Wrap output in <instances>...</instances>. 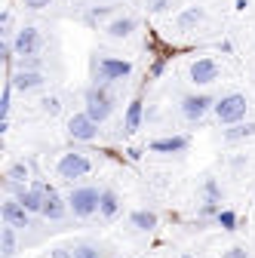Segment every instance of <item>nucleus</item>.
I'll list each match as a JSON object with an SVG mask.
<instances>
[{"instance_id": "393cba45", "label": "nucleus", "mask_w": 255, "mask_h": 258, "mask_svg": "<svg viewBox=\"0 0 255 258\" xmlns=\"http://www.w3.org/2000/svg\"><path fill=\"white\" fill-rule=\"evenodd\" d=\"M10 108H13V83L7 80L4 95H0V117H4V120H10Z\"/></svg>"}, {"instance_id": "1a4fd4ad", "label": "nucleus", "mask_w": 255, "mask_h": 258, "mask_svg": "<svg viewBox=\"0 0 255 258\" xmlns=\"http://www.w3.org/2000/svg\"><path fill=\"white\" fill-rule=\"evenodd\" d=\"M46 194H49V184L46 181H34V184H31V187H19L16 190V200L31 212V215H40L43 212V200H46Z\"/></svg>"}, {"instance_id": "a211bd4d", "label": "nucleus", "mask_w": 255, "mask_h": 258, "mask_svg": "<svg viewBox=\"0 0 255 258\" xmlns=\"http://www.w3.org/2000/svg\"><path fill=\"white\" fill-rule=\"evenodd\" d=\"M19 252V231L13 224H4L0 228V258H16Z\"/></svg>"}, {"instance_id": "4be33fe9", "label": "nucleus", "mask_w": 255, "mask_h": 258, "mask_svg": "<svg viewBox=\"0 0 255 258\" xmlns=\"http://www.w3.org/2000/svg\"><path fill=\"white\" fill-rule=\"evenodd\" d=\"M7 178H10V181H19V184H25V181L31 178V169H28L25 160H19V163H13V166L7 169Z\"/></svg>"}, {"instance_id": "aec40b11", "label": "nucleus", "mask_w": 255, "mask_h": 258, "mask_svg": "<svg viewBox=\"0 0 255 258\" xmlns=\"http://www.w3.org/2000/svg\"><path fill=\"white\" fill-rule=\"evenodd\" d=\"M120 194L117 190H111V187H105L102 190V203H99V215L102 218H117L120 215Z\"/></svg>"}, {"instance_id": "0eeeda50", "label": "nucleus", "mask_w": 255, "mask_h": 258, "mask_svg": "<svg viewBox=\"0 0 255 258\" xmlns=\"http://www.w3.org/2000/svg\"><path fill=\"white\" fill-rule=\"evenodd\" d=\"M40 46H43V37H40V31H37L34 25L19 28V34L13 37V49H16V55H22V58H34V55L40 52Z\"/></svg>"}, {"instance_id": "2eb2a0df", "label": "nucleus", "mask_w": 255, "mask_h": 258, "mask_svg": "<svg viewBox=\"0 0 255 258\" xmlns=\"http://www.w3.org/2000/svg\"><path fill=\"white\" fill-rule=\"evenodd\" d=\"M203 19H206V10H203V7H184V10L175 16V28L187 34V31H197V25H200Z\"/></svg>"}, {"instance_id": "6e6552de", "label": "nucleus", "mask_w": 255, "mask_h": 258, "mask_svg": "<svg viewBox=\"0 0 255 258\" xmlns=\"http://www.w3.org/2000/svg\"><path fill=\"white\" fill-rule=\"evenodd\" d=\"M99 126L102 123H95L86 111H80V114L68 117V136L74 142H95V139H99Z\"/></svg>"}, {"instance_id": "f3484780", "label": "nucleus", "mask_w": 255, "mask_h": 258, "mask_svg": "<svg viewBox=\"0 0 255 258\" xmlns=\"http://www.w3.org/2000/svg\"><path fill=\"white\" fill-rule=\"evenodd\" d=\"M157 212L154 209H136L133 215H130V228L133 231H139V234H151L154 228H157Z\"/></svg>"}, {"instance_id": "412c9836", "label": "nucleus", "mask_w": 255, "mask_h": 258, "mask_svg": "<svg viewBox=\"0 0 255 258\" xmlns=\"http://www.w3.org/2000/svg\"><path fill=\"white\" fill-rule=\"evenodd\" d=\"M221 136H225V142H246V139H252V136H255V123H252V120L234 123V126H228Z\"/></svg>"}, {"instance_id": "2f4dec72", "label": "nucleus", "mask_w": 255, "mask_h": 258, "mask_svg": "<svg viewBox=\"0 0 255 258\" xmlns=\"http://www.w3.org/2000/svg\"><path fill=\"white\" fill-rule=\"evenodd\" d=\"M46 258H74V252H71V249H52Z\"/></svg>"}, {"instance_id": "7c9ffc66", "label": "nucleus", "mask_w": 255, "mask_h": 258, "mask_svg": "<svg viewBox=\"0 0 255 258\" xmlns=\"http://www.w3.org/2000/svg\"><path fill=\"white\" fill-rule=\"evenodd\" d=\"M148 7H151V13H166L172 7V0H148Z\"/></svg>"}, {"instance_id": "423d86ee", "label": "nucleus", "mask_w": 255, "mask_h": 258, "mask_svg": "<svg viewBox=\"0 0 255 258\" xmlns=\"http://www.w3.org/2000/svg\"><path fill=\"white\" fill-rule=\"evenodd\" d=\"M92 169V163H89V157L86 154H61V160L55 163V172H58V178H65V181H74V178H83L86 172Z\"/></svg>"}, {"instance_id": "bb28decb", "label": "nucleus", "mask_w": 255, "mask_h": 258, "mask_svg": "<svg viewBox=\"0 0 255 258\" xmlns=\"http://www.w3.org/2000/svg\"><path fill=\"white\" fill-rule=\"evenodd\" d=\"M71 252H74V258H102L99 246H92V243H80V246H74Z\"/></svg>"}, {"instance_id": "a878e982", "label": "nucleus", "mask_w": 255, "mask_h": 258, "mask_svg": "<svg viewBox=\"0 0 255 258\" xmlns=\"http://www.w3.org/2000/svg\"><path fill=\"white\" fill-rule=\"evenodd\" d=\"M40 111L46 117H55L61 111V99H58V95H46V99H40Z\"/></svg>"}, {"instance_id": "20e7f679", "label": "nucleus", "mask_w": 255, "mask_h": 258, "mask_svg": "<svg viewBox=\"0 0 255 258\" xmlns=\"http://www.w3.org/2000/svg\"><path fill=\"white\" fill-rule=\"evenodd\" d=\"M133 74V61L126 58H117V55H102L99 64H95V80L99 83H117V80H126Z\"/></svg>"}, {"instance_id": "ddd939ff", "label": "nucleus", "mask_w": 255, "mask_h": 258, "mask_svg": "<svg viewBox=\"0 0 255 258\" xmlns=\"http://www.w3.org/2000/svg\"><path fill=\"white\" fill-rule=\"evenodd\" d=\"M136 28H139V19H133V16H117V19H111L105 25V34L111 40H126V37H133Z\"/></svg>"}, {"instance_id": "7ed1b4c3", "label": "nucleus", "mask_w": 255, "mask_h": 258, "mask_svg": "<svg viewBox=\"0 0 255 258\" xmlns=\"http://www.w3.org/2000/svg\"><path fill=\"white\" fill-rule=\"evenodd\" d=\"M99 203H102V190L92 187V184L74 187L68 194V206H71V215L74 218H92L95 212H99Z\"/></svg>"}, {"instance_id": "39448f33", "label": "nucleus", "mask_w": 255, "mask_h": 258, "mask_svg": "<svg viewBox=\"0 0 255 258\" xmlns=\"http://www.w3.org/2000/svg\"><path fill=\"white\" fill-rule=\"evenodd\" d=\"M215 102H218V99H212V95H206V92L184 95V99H181V117H184L187 123H200V120L215 108Z\"/></svg>"}, {"instance_id": "5701e85b", "label": "nucleus", "mask_w": 255, "mask_h": 258, "mask_svg": "<svg viewBox=\"0 0 255 258\" xmlns=\"http://www.w3.org/2000/svg\"><path fill=\"white\" fill-rule=\"evenodd\" d=\"M203 203H221V187H218L215 178L203 181Z\"/></svg>"}, {"instance_id": "9d476101", "label": "nucleus", "mask_w": 255, "mask_h": 258, "mask_svg": "<svg viewBox=\"0 0 255 258\" xmlns=\"http://www.w3.org/2000/svg\"><path fill=\"white\" fill-rule=\"evenodd\" d=\"M187 77H190V83H194V86H209V83H215V80L221 77V68H218L215 58L203 55V58H197V61H190Z\"/></svg>"}, {"instance_id": "c756f323", "label": "nucleus", "mask_w": 255, "mask_h": 258, "mask_svg": "<svg viewBox=\"0 0 255 258\" xmlns=\"http://www.w3.org/2000/svg\"><path fill=\"white\" fill-rule=\"evenodd\" d=\"M46 7H52V0H25V10H34V13H40Z\"/></svg>"}, {"instance_id": "72a5a7b5", "label": "nucleus", "mask_w": 255, "mask_h": 258, "mask_svg": "<svg viewBox=\"0 0 255 258\" xmlns=\"http://www.w3.org/2000/svg\"><path fill=\"white\" fill-rule=\"evenodd\" d=\"M181 258H194V255H190V252H184V255H181Z\"/></svg>"}, {"instance_id": "c85d7f7f", "label": "nucleus", "mask_w": 255, "mask_h": 258, "mask_svg": "<svg viewBox=\"0 0 255 258\" xmlns=\"http://www.w3.org/2000/svg\"><path fill=\"white\" fill-rule=\"evenodd\" d=\"M221 258H249V249L246 246H231V249L221 252Z\"/></svg>"}, {"instance_id": "473e14b6", "label": "nucleus", "mask_w": 255, "mask_h": 258, "mask_svg": "<svg viewBox=\"0 0 255 258\" xmlns=\"http://www.w3.org/2000/svg\"><path fill=\"white\" fill-rule=\"evenodd\" d=\"M160 74H163V61H157L154 68H151V77H160Z\"/></svg>"}, {"instance_id": "9b49d317", "label": "nucleus", "mask_w": 255, "mask_h": 258, "mask_svg": "<svg viewBox=\"0 0 255 258\" xmlns=\"http://www.w3.org/2000/svg\"><path fill=\"white\" fill-rule=\"evenodd\" d=\"M0 218H4V224H13L16 231H25V228H31V218L34 215H31L16 197H7L4 206H0Z\"/></svg>"}, {"instance_id": "f03ea898", "label": "nucleus", "mask_w": 255, "mask_h": 258, "mask_svg": "<svg viewBox=\"0 0 255 258\" xmlns=\"http://www.w3.org/2000/svg\"><path fill=\"white\" fill-rule=\"evenodd\" d=\"M83 111L95 120V123H105L111 114H114V95L105 89V83H95V86H89L86 89V95H83Z\"/></svg>"}, {"instance_id": "f257e3e1", "label": "nucleus", "mask_w": 255, "mask_h": 258, "mask_svg": "<svg viewBox=\"0 0 255 258\" xmlns=\"http://www.w3.org/2000/svg\"><path fill=\"white\" fill-rule=\"evenodd\" d=\"M246 111H249V99L243 92H231V95H221L215 102L212 114L221 126H234V123H243L246 120Z\"/></svg>"}, {"instance_id": "f8f14e48", "label": "nucleus", "mask_w": 255, "mask_h": 258, "mask_svg": "<svg viewBox=\"0 0 255 258\" xmlns=\"http://www.w3.org/2000/svg\"><path fill=\"white\" fill-rule=\"evenodd\" d=\"M13 89L16 92H34V89H43L46 86V74L43 71H31V68H22L10 77Z\"/></svg>"}, {"instance_id": "6ab92c4d", "label": "nucleus", "mask_w": 255, "mask_h": 258, "mask_svg": "<svg viewBox=\"0 0 255 258\" xmlns=\"http://www.w3.org/2000/svg\"><path fill=\"white\" fill-rule=\"evenodd\" d=\"M142 120H145V108H142V99L130 102V108H126V117H123V133H139L142 129Z\"/></svg>"}, {"instance_id": "b1692460", "label": "nucleus", "mask_w": 255, "mask_h": 258, "mask_svg": "<svg viewBox=\"0 0 255 258\" xmlns=\"http://www.w3.org/2000/svg\"><path fill=\"white\" fill-rule=\"evenodd\" d=\"M215 221H218L221 231H237V212H231V209H221L215 215Z\"/></svg>"}, {"instance_id": "dca6fc26", "label": "nucleus", "mask_w": 255, "mask_h": 258, "mask_svg": "<svg viewBox=\"0 0 255 258\" xmlns=\"http://www.w3.org/2000/svg\"><path fill=\"white\" fill-rule=\"evenodd\" d=\"M187 136H169V139H154L148 148L154 151V154H181V151H187Z\"/></svg>"}, {"instance_id": "4468645a", "label": "nucleus", "mask_w": 255, "mask_h": 258, "mask_svg": "<svg viewBox=\"0 0 255 258\" xmlns=\"http://www.w3.org/2000/svg\"><path fill=\"white\" fill-rule=\"evenodd\" d=\"M71 212V206H68V200H61L58 194H55V187H49V194H46V200H43V218L46 221H61Z\"/></svg>"}, {"instance_id": "cd10ccee", "label": "nucleus", "mask_w": 255, "mask_h": 258, "mask_svg": "<svg viewBox=\"0 0 255 258\" xmlns=\"http://www.w3.org/2000/svg\"><path fill=\"white\" fill-rule=\"evenodd\" d=\"M10 34H13V13L7 10L0 16V37H10Z\"/></svg>"}]
</instances>
